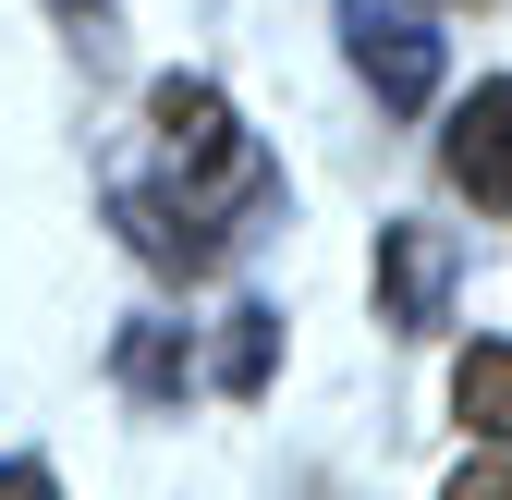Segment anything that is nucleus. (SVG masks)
Segmentation results:
<instances>
[{
	"label": "nucleus",
	"instance_id": "9",
	"mask_svg": "<svg viewBox=\"0 0 512 500\" xmlns=\"http://www.w3.org/2000/svg\"><path fill=\"white\" fill-rule=\"evenodd\" d=\"M61 13H98V0H61Z\"/></svg>",
	"mask_w": 512,
	"mask_h": 500
},
{
	"label": "nucleus",
	"instance_id": "3",
	"mask_svg": "<svg viewBox=\"0 0 512 500\" xmlns=\"http://www.w3.org/2000/svg\"><path fill=\"white\" fill-rule=\"evenodd\" d=\"M439 171H452L476 208H500V220H512V74H500V86H476V98L452 110V135H439Z\"/></svg>",
	"mask_w": 512,
	"mask_h": 500
},
{
	"label": "nucleus",
	"instance_id": "5",
	"mask_svg": "<svg viewBox=\"0 0 512 500\" xmlns=\"http://www.w3.org/2000/svg\"><path fill=\"white\" fill-rule=\"evenodd\" d=\"M208 366H220V391H232V403H256V391H269V366H281V318H269V305H232Z\"/></svg>",
	"mask_w": 512,
	"mask_h": 500
},
{
	"label": "nucleus",
	"instance_id": "2",
	"mask_svg": "<svg viewBox=\"0 0 512 500\" xmlns=\"http://www.w3.org/2000/svg\"><path fill=\"white\" fill-rule=\"evenodd\" d=\"M378 318L391 330H439L452 318V232H427V220L378 232Z\"/></svg>",
	"mask_w": 512,
	"mask_h": 500
},
{
	"label": "nucleus",
	"instance_id": "4",
	"mask_svg": "<svg viewBox=\"0 0 512 500\" xmlns=\"http://www.w3.org/2000/svg\"><path fill=\"white\" fill-rule=\"evenodd\" d=\"M110 366H122V391H135V403H183V391H196V330H171V318H122Z\"/></svg>",
	"mask_w": 512,
	"mask_h": 500
},
{
	"label": "nucleus",
	"instance_id": "6",
	"mask_svg": "<svg viewBox=\"0 0 512 500\" xmlns=\"http://www.w3.org/2000/svg\"><path fill=\"white\" fill-rule=\"evenodd\" d=\"M452 415L476 427V440H512V342H476L452 366Z\"/></svg>",
	"mask_w": 512,
	"mask_h": 500
},
{
	"label": "nucleus",
	"instance_id": "1",
	"mask_svg": "<svg viewBox=\"0 0 512 500\" xmlns=\"http://www.w3.org/2000/svg\"><path fill=\"white\" fill-rule=\"evenodd\" d=\"M342 49L378 86V110H427L439 98V37H427L415 0H342Z\"/></svg>",
	"mask_w": 512,
	"mask_h": 500
},
{
	"label": "nucleus",
	"instance_id": "7",
	"mask_svg": "<svg viewBox=\"0 0 512 500\" xmlns=\"http://www.w3.org/2000/svg\"><path fill=\"white\" fill-rule=\"evenodd\" d=\"M439 500H512V464H500V452H476V464L439 488Z\"/></svg>",
	"mask_w": 512,
	"mask_h": 500
},
{
	"label": "nucleus",
	"instance_id": "8",
	"mask_svg": "<svg viewBox=\"0 0 512 500\" xmlns=\"http://www.w3.org/2000/svg\"><path fill=\"white\" fill-rule=\"evenodd\" d=\"M0 500H61V476H49L37 452H13V464H0Z\"/></svg>",
	"mask_w": 512,
	"mask_h": 500
}]
</instances>
